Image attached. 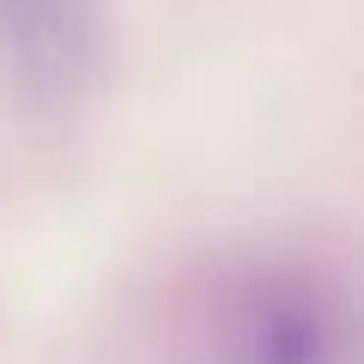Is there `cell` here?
I'll return each instance as SVG.
<instances>
[{
	"instance_id": "6da1fadb",
	"label": "cell",
	"mask_w": 364,
	"mask_h": 364,
	"mask_svg": "<svg viewBox=\"0 0 364 364\" xmlns=\"http://www.w3.org/2000/svg\"><path fill=\"white\" fill-rule=\"evenodd\" d=\"M219 364H346V298L304 267H261L213 310Z\"/></svg>"
},
{
	"instance_id": "7a4b0ae2",
	"label": "cell",
	"mask_w": 364,
	"mask_h": 364,
	"mask_svg": "<svg viewBox=\"0 0 364 364\" xmlns=\"http://www.w3.org/2000/svg\"><path fill=\"white\" fill-rule=\"evenodd\" d=\"M73 13L79 0H0V18L13 25L18 49L31 61H61L73 43Z\"/></svg>"
}]
</instances>
